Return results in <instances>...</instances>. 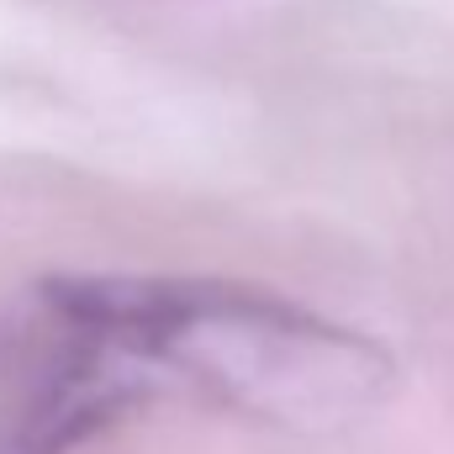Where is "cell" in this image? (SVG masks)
Instances as JSON below:
<instances>
[{
  "mask_svg": "<svg viewBox=\"0 0 454 454\" xmlns=\"http://www.w3.org/2000/svg\"><path fill=\"white\" fill-rule=\"evenodd\" d=\"M391 380L386 348L217 275H53L0 317V454H80L159 402L328 428Z\"/></svg>",
  "mask_w": 454,
  "mask_h": 454,
  "instance_id": "obj_1",
  "label": "cell"
}]
</instances>
